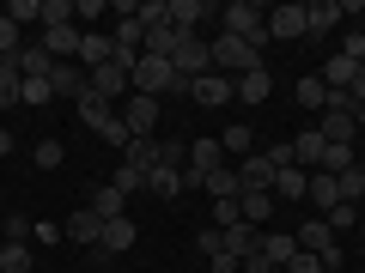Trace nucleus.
I'll use <instances>...</instances> for the list:
<instances>
[{"mask_svg":"<svg viewBox=\"0 0 365 273\" xmlns=\"http://www.w3.org/2000/svg\"><path fill=\"white\" fill-rule=\"evenodd\" d=\"M19 49H25V25H13L0 13V61H19Z\"/></svg>","mask_w":365,"mask_h":273,"instance_id":"2f4dec72","label":"nucleus"},{"mask_svg":"<svg viewBox=\"0 0 365 273\" xmlns=\"http://www.w3.org/2000/svg\"><path fill=\"white\" fill-rule=\"evenodd\" d=\"M177 37H182L177 25H153V31H146V55H165V61H170V49H177Z\"/></svg>","mask_w":365,"mask_h":273,"instance_id":"72a5a7b5","label":"nucleus"},{"mask_svg":"<svg viewBox=\"0 0 365 273\" xmlns=\"http://www.w3.org/2000/svg\"><path fill=\"white\" fill-rule=\"evenodd\" d=\"M304 195H311V170H299V164L274 170V200H304Z\"/></svg>","mask_w":365,"mask_h":273,"instance_id":"dca6fc26","label":"nucleus"},{"mask_svg":"<svg viewBox=\"0 0 365 273\" xmlns=\"http://www.w3.org/2000/svg\"><path fill=\"white\" fill-rule=\"evenodd\" d=\"M359 219H365V200H359Z\"/></svg>","mask_w":365,"mask_h":273,"instance_id":"052dcab7","label":"nucleus"},{"mask_svg":"<svg viewBox=\"0 0 365 273\" xmlns=\"http://www.w3.org/2000/svg\"><path fill=\"white\" fill-rule=\"evenodd\" d=\"M122 164H134V170H153L158 164V140H128V158Z\"/></svg>","mask_w":365,"mask_h":273,"instance_id":"4c0bfd02","label":"nucleus"},{"mask_svg":"<svg viewBox=\"0 0 365 273\" xmlns=\"http://www.w3.org/2000/svg\"><path fill=\"white\" fill-rule=\"evenodd\" d=\"M207 49H213V73H225V79H244V73H256V67H262V49H250V43L232 37V31H220Z\"/></svg>","mask_w":365,"mask_h":273,"instance_id":"7ed1b4c3","label":"nucleus"},{"mask_svg":"<svg viewBox=\"0 0 365 273\" xmlns=\"http://www.w3.org/2000/svg\"><path fill=\"white\" fill-rule=\"evenodd\" d=\"M31 267H37L31 243H0V273H31Z\"/></svg>","mask_w":365,"mask_h":273,"instance_id":"7c9ffc66","label":"nucleus"},{"mask_svg":"<svg viewBox=\"0 0 365 273\" xmlns=\"http://www.w3.org/2000/svg\"><path fill=\"white\" fill-rule=\"evenodd\" d=\"M347 225H359V207H347V200L329 207V231H347Z\"/></svg>","mask_w":365,"mask_h":273,"instance_id":"49530a36","label":"nucleus"},{"mask_svg":"<svg viewBox=\"0 0 365 273\" xmlns=\"http://www.w3.org/2000/svg\"><path fill=\"white\" fill-rule=\"evenodd\" d=\"M353 73H359V61H347V55H341V49L329 55L323 67H317V79H323L329 91H347V85H353Z\"/></svg>","mask_w":365,"mask_h":273,"instance_id":"b1692460","label":"nucleus"},{"mask_svg":"<svg viewBox=\"0 0 365 273\" xmlns=\"http://www.w3.org/2000/svg\"><path fill=\"white\" fill-rule=\"evenodd\" d=\"M110 188H122V195H134V188H146V170H134V164H116V176H110Z\"/></svg>","mask_w":365,"mask_h":273,"instance_id":"79ce46f5","label":"nucleus"},{"mask_svg":"<svg viewBox=\"0 0 365 273\" xmlns=\"http://www.w3.org/2000/svg\"><path fill=\"white\" fill-rule=\"evenodd\" d=\"M0 13L13 18V25H43V0H13V6H0Z\"/></svg>","mask_w":365,"mask_h":273,"instance_id":"58836bf2","label":"nucleus"},{"mask_svg":"<svg viewBox=\"0 0 365 273\" xmlns=\"http://www.w3.org/2000/svg\"><path fill=\"white\" fill-rule=\"evenodd\" d=\"M49 97H55V91H49V79H25V91H19V104H49Z\"/></svg>","mask_w":365,"mask_h":273,"instance_id":"a18cd8bd","label":"nucleus"},{"mask_svg":"<svg viewBox=\"0 0 365 273\" xmlns=\"http://www.w3.org/2000/svg\"><path fill=\"white\" fill-rule=\"evenodd\" d=\"M79 122H86V128L91 134H98V128H104V122H116V104H104V97H98V91H79Z\"/></svg>","mask_w":365,"mask_h":273,"instance_id":"bb28decb","label":"nucleus"},{"mask_svg":"<svg viewBox=\"0 0 365 273\" xmlns=\"http://www.w3.org/2000/svg\"><path fill=\"white\" fill-rule=\"evenodd\" d=\"M359 164H365V134H359Z\"/></svg>","mask_w":365,"mask_h":273,"instance_id":"13d9d810","label":"nucleus"},{"mask_svg":"<svg viewBox=\"0 0 365 273\" xmlns=\"http://www.w3.org/2000/svg\"><path fill=\"white\" fill-rule=\"evenodd\" d=\"M274 207H280V200H274L268 188H256V195H237V219H244L250 231H262V225L274 219Z\"/></svg>","mask_w":365,"mask_h":273,"instance_id":"ddd939ff","label":"nucleus"},{"mask_svg":"<svg viewBox=\"0 0 365 273\" xmlns=\"http://www.w3.org/2000/svg\"><path fill=\"white\" fill-rule=\"evenodd\" d=\"M201 188H207L213 200H237V195H244V182H237V164H220V170H207V176H201Z\"/></svg>","mask_w":365,"mask_h":273,"instance_id":"412c9836","label":"nucleus"},{"mask_svg":"<svg viewBox=\"0 0 365 273\" xmlns=\"http://www.w3.org/2000/svg\"><path fill=\"white\" fill-rule=\"evenodd\" d=\"M292 237H299V249H304V255H317L323 267H341V243H335V231H329V219H304Z\"/></svg>","mask_w":365,"mask_h":273,"instance_id":"39448f33","label":"nucleus"},{"mask_svg":"<svg viewBox=\"0 0 365 273\" xmlns=\"http://www.w3.org/2000/svg\"><path fill=\"white\" fill-rule=\"evenodd\" d=\"M49 25H73V0H43V31Z\"/></svg>","mask_w":365,"mask_h":273,"instance_id":"37998d69","label":"nucleus"},{"mask_svg":"<svg viewBox=\"0 0 365 273\" xmlns=\"http://www.w3.org/2000/svg\"><path fill=\"white\" fill-rule=\"evenodd\" d=\"M280 273H323V261H317V255H304V249H299V255H292V261H287Z\"/></svg>","mask_w":365,"mask_h":273,"instance_id":"8fccbe9b","label":"nucleus"},{"mask_svg":"<svg viewBox=\"0 0 365 273\" xmlns=\"http://www.w3.org/2000/svg\"><path fill=\"white\" fill-rule=\"evenodd\" d=\"M67 243H79V249H98V237H104V219H98V213L91 207H79V213H67Z\"/></svg>","mask_w":365,"mask_h":273,"instance_id":"9d476101","label":"nucleus"},{"mask_svg":"<svg viewBox=\"0 0 365 273\" xmlns=\"http://www.w3.org/2000/svg\"><path fill=\"white\" fill-rule=\"evenodd\" d=\"M287 146H292V164H299V170H323V152H329V140H323L317 128H304L299 140H287Z\"/></svg>","mask_w":365,"mask_h":273,"instance_id":"2eb2a0df","label":"nucleus"},{"mask_svg":"<svg viewBox=\"0 0 365 273\" xmlns=\"http://www.w3.org/2000/svg\"><path fill=\"white\" fill-rule=\"evenodd\" d=\"M341 200H347V207H359V200H365V164H353V170H341Z\"/></svg>","mask_w":365,"mask_h":273,"instance_id":"473e14b6","label":"nucleus"},{"mask_svg":"<svg viewBox=\"0 0 365 273\" xmlns=\"http://www.w3.org/2000/svg\"><path fill=\"white\" fill-rule=\"evenodd\" d=\"M146 195L177 200V195H182V170H177V164H153V170H146Z\"/></svg>","mask_w":365,"mask_h":273,"instance_id":"aec40b11","label":"nucleus"},{"mask_svg":"<svg viewBox=\"0 0 365 273\" xmlns=\"http://www.w3.org/2000/svg\"><path fill=\"white\" fill-rule=\"evenodd\" d=\"M268 91H274V73H268V67H256V73L232 79V97H237V104H268Z\"/></svg>","mask_w":365,"mask_h":273,"instance_id":"f3484780","label":"nucleus"},{"mask_svg":"<svg viewBox=\"0 0 365 273\" xmlns=\"http://www.w3.org/2000/svg\"><path fill=\"white\" fill-rule=\"evenodd\" d=\"M220 25L232 31V37H244L250 49H268V6H256V0H232V6H220Z\"/></svg>","mask_w":365,"mask_h":273,"instance_id":"f03ea898","label":"nucleus"},{"mask_svg":"<svg viewBox=\"0 0 365 273\" xmlns=\"http://www.w3.org/2000/svg\"><path fill=\"white\" fill-rule=\"evenodd\" d=\"M43 49H49L55 61H73L79 55V25H49L43 31Z\"/></svg>","mask_w":365,"mask_h":273,"instance_id":"393cba45","label":"nucleus"},{"mask_svg":"<svg viewBox=\"0 0 365 273\" xmlns=\"http://www.w3.org/2000/svg\"><path fill=\"white\" fill-rule=\"evenodd\" d=\"M49 91L79 104V91H86V67H79V61H55V67H49Z\"/></svg>","mask_w":365,"mask_h":273,"instance_id":"4468645a","label":"nucleus"},{"mask_svg":"<svg viewBox=\"0 0 365 273\" xmlns=\"http://www.w3.org/2000/svg\"><path fill=\"white\" fill-rule=\"evenodd\" d=\"M19 91H25V73H19V67L6 61V67H0V104L13 109V104H19Z\"/></svg>","mask_w":365,"mask_h":273,"instance_id":"e433bc0d","label":"nucleus"},{"mask_svg":"<svg viewBox=\"0 0 365 273\" xmlns=\"http://www.w3.org/2000/svg\"><path fill=\"white\" fill-rule=\"evenodd\" d=\"M323 273H347V267H323Z\"/></svg>","mask_w":365,"mask_h":273,"instance_id":"bf43d9fd","label":"nucleus"},{"mask_svg":"<svg viewBox=\"0 0 365 273\" xmlns=\"http://www.w3.org/2000/svg\"><path fill=\"white\" fill-rule=\"evenodd\" d=\"M86 207L98 213V219H128V195H122V188H110V182H104V188H91Z\"/></svg>","mask_w":365,"mask_h":273,"instance_id":"6ab92c4d","label":"nucleus"},{"mask_svg":"<svg viewBox=\"0 0 365 273\" xmlns=\"http://www.w3.org/2000/svg\"><path fill=\"white\" fill-rule=\"evenodd\" d=\"M104 13H110L104 0H73V18H104Z\"/></svg>","mask_w":365,"mask_h":273,"instance_id":"603ef678","label":"nucleus"},{"mask_svg":"<svg viewBox=\"0 0 365 273\" xmlns=\"http://www.w3.org/2000/svg\"><path fill=\"white\" fill-rule=\"evenodd\" d=\"M304 37V6H274L268 13V43H299Z\"/></svg>","mask_w":365,"mask_h":273,"instance_id":"9b49d317","label":"nucleus"},{"mask_svg":"<svg viewBox=\"0 0 365 273\" xmlns=\"http://www.w3.org/2000/svg\"><path fill=\"white\" fill-rule=\"evenodd\" d=\"M158 116H165V109H158V97H134V91H128V109H122V122H128L134 140H153Z\"/></svg>","mask_w":365,"mask_h":273,"instance_id":"0eeeda50","label":"nucleus"},{"mask_svg":"<svg viewBox=\"0 0 365 273\" xmlns=\"http://www.w3.org/2000/svg\"><path fill=\"white\" fill-rule=\"evenodd\" d=\"M353 164H359V146H329V152H323L329 176H341V170H353Z\"/></svg>","mask_w":365,"mask_h":273,"instance_id":"c9c22d12","label":"nucleus"},{"mask_svg":"<svg viewBox=\"0 0 365 273\" xmlns=\"http://www.w3.org/2000/svg\"><path fill=\"white\" fill-rule=\"evenodd\" d=\"M86 91H98L104 104H122V97H128V67H116V61L91 67V73H86Z\"/></svg>","mask_w":365,"mask_h":273,"instance_id":"423d86ee","label":"nucleus"},{"mask_svg":"<svg viewBox=\"0 0 365 273\" xmlns=\"http://www.w3.org/2000/svg\"><path fill=\"white\" fill-rule=\"evenodd\" d=\"M61 237H67L61 225H49V219H37V243H61Z\"/></svg>","mask_w":365,"mask_h":273,"instance_id":"864d4df0","label":"nucleus"},{"mask_svg":"<svg viewBox=\"0 0 365 273\" xmlns=\"http://www.w3.org/2000/svg\"><path fill=\"white\" fill-rule=\"evenodd\" d=\"M220 164H232V158H225V146H220V140H195V146H189V164H182V170L207 176V170H220Z\"/></svg>","mask_w":365,"mask_h":273,"instance_id":"5701e85b","label":"nucleus"},{"mask_svg":"<svg viewBox=\"0 0 365 273\" xmlns=\"http://www.w3.org/2000/svg\"><path fill=\"white\" fill-rule=\"evenodd\" d=\"M256 237H262V231H250L244 219L225 225V255H232V261H250V255H256Z\"/></svg>","mask_w":365,"mask_h":273,"instance_id":"cd10ccee","label":"nucleus"},{"mask_svg":"<svg viewBox=\"0 0 365 273\" xmlns=\"http://www.w3.org/2000/svg\"><path fill=\"white\" fill-rule=\"evenodd\" d=\"M31 231H37L31 213H6V219H0V237H6V243H31Z\"/></svg>","mask_w":365,"mask_h":273,"instance_id":"f704fd0d","label":"nucleus"},{"mask_svg":"<svg viewBox=\"0 0 365 273\" xmlns=\"http://www.w3.org/2000/svg\"><path fill=\"white\" fill-rule=\"evenodd\" d=\"M341 55H347V61H365V31H347V37H341Z\"/></svg>","mask_w":365,"mask_h":273,"instance_id":"de8ad7c7","label":"nucleus"},{"mask_svg":"<svg viewBox=\"0 0 365 273\" xmlns=\"http://www.w3.org/2000/svg\"><path fill=\"white\" fill-rule=\"evenodd\" d=\"M189 97H195L201 109H220V104H232V79L225 73H201L195 85H189Z\"/></svg>","mask_w":365,"mask_h":273,"instance_id":"f8f14e48","label":"nucleus"},{"mask_svg":"<svg viewBox=\"0 0 365 273\" xmlns=\"http://www.w3.org/2000/svg\"><path fill=\"white\" fill-rule=\"evenodd\" d=\"M335 25H347V6L341 0H311L304 6V37H329Z\"/></svg>","mask_w":365,"mask_h":273,"instance_id":"6e6552de","label":"nucleus"},{"mask_svg":"<svg viewBox=\"0 0 365 273\" xmlns=\"http://www.w3.org/2000/svg\"><path fill=\"white\" fill-rule=\"evenodd\" d=\"M6 152H13V128H0V158H6Z\"/></svg>","mask_w":365,"mask_h":273,"instance_id":"6e6d98bb","label":"nucleus"},{"mask_svg":"<svg viewBox=\"0 0 365 273\" xmlns=\"http://www.w3.org/2000/svg\"><path fill=\"white\" fill-rule=\"evenodd\" d=\"M195 249H201V255H225V231H220V225H201V231H195Z\"/></svg>","mask_w":365,"mask_h":273,"instance_id":"ea45409f","label":"nucleus"},{"mask_svg":"<svg viewBox=\"0 0 365 273\" xmlns=\"http://www.w3.org/2000/svg\"><path fill=\"white\" fill-rule=\"evenodd\" d=\"M73 61L79 67H86V73H91V67H104V61H116V43H110V31H79V55H73Z\"/></svg>","mask_w":365,"mask_h":273,"instance_id":"1a4fd4ad","label":"nucleus"},{"mask_svg":"<svg viewBox=\"0 0 365 273\" xmlns=\"http://www.w3.org/2000/svg\"><path fill=\"white\" fill-rule=\"evenodd\" d=\"M220 146H225V158H232V164H244V158L256 152V128H250V122H232V128L220 134Z\"/></svg>","mask_w":365,"mask_h":273,"instance_id":"4be33fe9","label":"nucleus"},{"mask_svg":"<svg viewBox=\"0 0 365 273\" xmlns=\"http://www.w3.org/2000/svg\"><path fill=\"white\" fill-rule=\"evenodd\" d=\"M347 97H353V104H365V61H359V73H353V85H347Z\"/></svg>","mask_w":365,"mask_h":273,"instance_id":"5fc2aeb1","label":"nucleus"},{"mask_svg":"<svg viewBox=\"0 0 365 273\" xmlns=\"http://www.w3.org/2000/svg\"><path fill=\"white\" fill-rule=\"evenodd\" d=\"M61 158H67V146H61V140H37V170H55Z\"/></svg>","mask_w":365,"mask_h":273,"instance_id":"c03bdc74","label":"nucleus"},{"mask_svg":"<svg viewBox=\"0 0 365 273\" xmlns=\"http://www.w3.org/2000/svg\"><path fill=\"white\" fill-rule=\"evenodd\" d=\"M170 67H177L182 85H195L201 73H213V49L201 37H177V49H170Z\"/></svg>","mask_w":365,"mask_h":273,"instance_id":"20e7f679","label":"nucleus"},{"mask_svg":"<svg viewBox=\"0 0 365 273\" xmlns=\"http://www.w3.org/2000/svg\"><path fill=\"white\" fill-rule=\"evenodd\" d=\"M292 97H299V109H317V116H323V104H329V85L317 73H304L299 85H292Z\"/></svg>","mask_w":365,"mask_h":273,"instance_id":"c756f323","label":"nucleus"},{"mask_svg":"<svg viewBox=\"0 0 365 273\" xmlns=\"http://www.w3.org/2000/svg\"><path fill=\"white\" fill-rule=\"evenodd\" d=\"M128 91L134 97H165V91H189V85L177 79V67H170L165 55H140L134 73H128Z\"/></svg>","mask_w":365,"mask_h":273,"instance_id":"f257e3e1","label":"nucleus"},{"mask_svg":"<svg viewBox=\"0 0 365 273\" xmlns=\"http://www.w3.org/2000/svg\"><path fill=\"white\" fill-rule=\"evenodd\" d=\"M220 6H207V0H170V25L182 31V37H195V25L201 18H213Z\"/></svg>","mask_w":365,"mask_h":273,"instance_id":"a211bd4d","label":"nucleus"},{"mask_svg":"<svg viewBox=\"0 0 365 273\" xmlns=\"http://www.w3.org/2000/svg\"><path fill=\"white\" fill-rule=\"evenodd\" d=\"M304 200H311V207H341V182L335 176H329V170H311V195H304Z\"/></svg>","mask_w":365,"mask_h":273,"instance_id":"c85d7f7f","label":"nucleus"},{"mask_svg":"<svg viewBox=\"0 0 365 273\" xmlns=\"http://www.w3.org/2000/svg\"><path fill=\"white\" fill-rule=\"evenodd\" d=\"M182 158H189V152H182V140H158V164H177L182 170Z\"/></svg>","mask_w":365,"mask_h":273,"instance_id":"09e8293b","label":"nucleus"},{"mask_svg":"<svg viewBox=\"0 0 365 273\" xmlns=\"http://www.w3.org/2000/svg\"><path fill=\"white\" fill-rule=\"evenodd\" d=\"M213 225H220V231L237 225V200H213Z\"/></svg>","mask_w":365,"mask_h":273,"instance_id":"3c124183","label":"nucleus"},{"mask_svg":"<svg viewBox=\"0 0 365 273\" xmlns=\"http://www.w3.org/2000/svg\"><path fill=\"white\" fill-rule=\"evenodd\" d=\"M353 116H359V134H365V104H359V109H353Z\"/></svg>","mask_w":365,"mask_h":273,"instance_id":"4d7b16f0","label":"nucleus"},{"mask_svg":"<svg viewBox=\"0 0 365 273\" xmlns=\"http://www.w3.org/2000/svg\"><path fill=\"white\" fill-rule=\"evenodd\" d=\"M98 249H104V255H128V249H134V219H104Z\"/></svg>","mask_w":365,"mask_h":273,"instance_id":"a878e982","label":"nucleus"},{"mask_svg":"<svg viewBox=\"0 0 365 273\" xmlns=\"http://www.w3.org/2000/svg\"><path fill=\"white\" fill-rule=\"evenodd\" d=\"M98 140H104V146H122V152H128L134 134H128V122H122V109H116V122H104V128H98Z\"/></svg>","mask_w":365,"mask_h":273,"instance_id":"a19ab883","label":"nucleus"}]
</instances>
